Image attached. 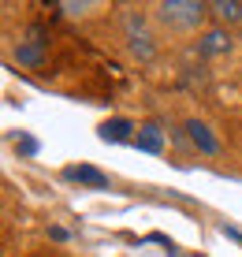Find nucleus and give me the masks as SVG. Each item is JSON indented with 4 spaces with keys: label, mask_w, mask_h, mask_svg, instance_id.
<instances>
[{
    "label": "nucleus",
    "mask_w": 242,
    "mask_h": 257,
    "mask_svg": "<svg viewBox=\"0 0 242 257\" xmlns=\"http://www.w3.org/2000/svg\"><path fill=\"white\" fill-rule=\"evenodd\" d=\"M223 235L235 238V242H242V231H238V227H227V224H223Z\"/></svg>",
    "instance_id": "13"
},
{
    "label": "nucleus",
    "mask_w": 242,
    "mask_h": 257,
    "mask_svg": "<svg viewBox=\"0 0 242 257\" xmlns=\"http://www.w3.org/2000/svg\"><path fill=\"white\" fill-rule=\"evenodd\" d=\"M15 60H19L23 67H30V71H41L45 67V60H49V45H45V38H41L38 26L30 30V38H26V41L15 45Z\"/></svg>",
    "instance_id": "3"
},
{
    "label": "nucleus",
    "mask_w": 242,
    "mask_h": 257,
    "mask_svg": "<svg viewBox=\"0 0 242 257\" xmlns=\"http://www.w3.org/2000/svg\"><path fill=\"white\" fill-rule=\"evenodd\" d=\"M56 8H60V12H64V15H78V12H82L86 4H56Z\"/></svg>",
    "instance_id": "11"
},
{
    "label": "nucleus",
    "mask_w": 242,
    "mask_h": 257,
    "mask_svg": "<svg viewBox=\"0 0 242 257\" xmlns=\"http://www.w3.org/2000/svg\"><path fill=\"white\" fill-rule=\"evenodd\" d=\"M64 179H71V183H82V187H89V190H108L112 183H108V175L104 172H97L93 164H71V168H64Z\"/></svg>",
    "instance_id": "4"
},
{
    "label": "nucleus",
    "mask_w": 242,
    "mask_h": 257,
    "mask_svg": "<svg viewBox=\"0 0 242 257\" xmlns=\"http://www.w3.org/2000/svg\"><path fill=\"white\" fill-rule=\"evenodd\" d=\"M123 30H127V49L142 60V64H149V60L157 56V38H153V30H149L146 15L127 8V12H123Z\"/></svg>",
    "instance_id": "2"
},
{
    "label": "nucleus",
    "mask_w": 242,
    "mask_h": 257,
    "mask_svg": "<svg viewBox=\"0 0 242 257\" xmlns=\"http://www.w3.org/2000/svg\"><path fill=\"white\" fill-rule=\"evenodd\" d=\"M15 149H19V157H34V153H38V138H30V135H19Z\"/></svg>",
    "instance_id": "10"
},
{
    "label": "nucleus",
    "mask_w": 242,
    "mask_h": 257,
    "mask_svg": "<svg viewBox=\"0 0 242 257\" xmlns=\"http://www.w3.org/2000/svg\"><path fill=\"white\" fill-rule=\"evenodd\" d=\"M134 149H142V153H160V149H164V131H160L157 123H142L138 135H134Z\"/></svg>",
    "instance_id": "8"
},
{
    "label": "nucleus",
    "mask_w": 242,
    "mask_h": 257,
    "mask_svg": "<svg viewBox=\"0 0 242 257\" xmlns=\"http://www.w3.org/2000/svg\"><path fill=\"white\" fill-rule=\"evenodd\" d=\"M134 135H138V127H134L131 119H108V123H101V131H97V138L101 142H134Z\"/></svg>",
    "instance_id": "7"
},
{
    "label": "nucleus",
    "mask_w": 242,
    "mask_h": 257,
    "mask_svg": "<svg viewBox=\"0 0 242 257\" xmlns=\"http://www.w3.org/2000/svg\"><path fill=\"white\" fill-rule=\"evenodd\" d=\"M209 15L223 26V30H227L231 23L242 19V0H212V4H209Z\"/></svg>",
    "instance_id": "9"
},
{
    "label": "nucleus",
    "mask_w": 242,
    "mask_h": 257,
    "mask_svg": "<svg viewBox=\"0 0 242 257\" xmlns=\"http://www.w3.org/2000/svg\"><path fill=\"white\" fill-rule=\"evenodd\" d=\"M223 52H231V34L223 26H212L198 38V56H223Z\"/></svg>",
    "instance_id": "5"
},
{
    "label": "nucleus",
    "mask_w": 242,
    "mask_h": 257,
    "mask_svg": "<svg viewBox=\"0 0 242 257\" xmlns=\"http://www.w3.org/2000/svg\"><path fill=\"white\" fill-rule=\"evenodd\" d=\"M186 138L194 142V149H198V153H209V157H216V153H220L216 135H212V131L205 127L201 119H190V123H186Z\"/></svg>",
    "instance_id": "6"
},
{
    "label": "nucleus",
    "mask_w": 242,
    "mask_h": 257,
    "mask_svg": "<svg viewBox=\"0 0 242 257\" xmlns=\"http://www.w3.org/2000/svg\"><path fill=\"white\" fill-rule=\"evenodd\" d=\"M49 238H52V242H64L67 231H64V227H49Z\"/></svg>",
    "instance_id": "12"
},
{
    "label": "nucleus",
    "mask_w": 242,
    "mask_h": 257,
    "mask_svg": "<svg viewBox=\"0 0 242 257\" xmlns=\"http://www.w3.org/2000/svg\"><path fill=\"white\" fill-rule=\"evenodd\" d=\"M153 12H157V19L164 26H172V30H198L201 19L209 15V4H201V0H164Z\"/></svg>",
    "instance_id": "1"
}]
</instances>
